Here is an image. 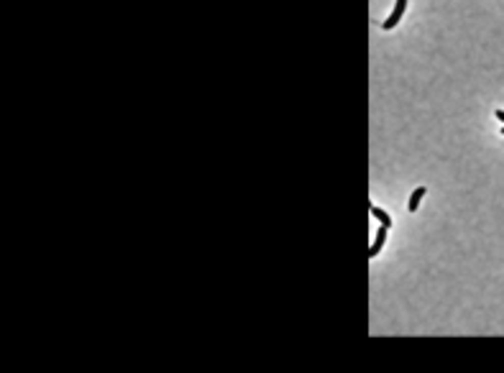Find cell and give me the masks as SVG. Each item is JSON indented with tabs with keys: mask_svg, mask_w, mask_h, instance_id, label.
I'll return each mask as SVG.
<instances>
[{
	"mask_svg": "<svg viewBox=\"0 0 504 373\" xmlns=\"http://www.w3.org/2000/svg\"><path fill=\"white\" fill-rule=\"evenodd\" d=\"M425 192H428V189H425V187H417V189L412 192V197H410V202H407V210H410V212H415V210H417V207H420V202H422Z\"/></svg>",
	"mask_w": 504,
	"mask_h": 373,
	"instance_id": "cell-3",
	"label": "cell"
},
{
	"mask_svg": "<svg viewBox=\"0 0 504 373\" xmlns=\"http://www.w3.org/2000/svg\"><path fill=\"white\" fill-rule=\"evenodd\" d=\"M371 215H374V218H376V220H379V223H381L384 228H392V218H389V215H386V212L381 210V207L371 204Z\"/></svg>",
	"mask_w": 504,
	"mask_h": 373,
	"instance_id": "cell-4",
	"label": "cell"
},
{
	"mask_svg": "<svg viewBox=\"0 0 504 373\" xmlns=\"http://www.w3.org/2000/svg\"><path fill=\"white\" fill-rule=\"evenodd\" d=\"M386 230H389V228H384V225L376 230V235H374V245L369 248V258L379 256V251H381V248H384V243H386Z\"/></svg>",
	"mask_w": 504,
	"mask_h": 373,
	"instance_id": "cell-2",
	"label": "cell"
},
{
	"mask_svg": "<svg viewBox=\"0 0 504 373\" xmlns=\"http://www.w3.org/2000/svg\"><path fill=\"white\" fill-rule=\"evenodd\" d=\"M496 120H501V123H504V110H496Z\"/></svg>",
	"mask_w": 504,
	"mask_h": 373,
	"instance_id": "cell-5",
	"label": "cell"
},
{
	"mask_svg": "<svg viewBox=\"0 0 504 373\" xmlns=\"http://www.w3.org/2000/svg\"><path fill=\"white\" fill-rule=\"evenodd\" d=\"M405 11H407V0H397V6H394L392 16H389V18H386V21L381 23V28H384V31H389V28H394V26L399 23V18L405 16Z\"/></svg>",
	"mask_w": 504,
	"mask_h": 373,
	"instance_id": "cell-1",
	"label": "cell"
},
{
	"mask_svg": "<svg viewBox=\"0 0 504 373\" xmlns=\"http://www.w3.org/2000/svg\"><path fill=\"white\" fill-rule=\"evenodd\" d=\"M501 133H504V128H501Z\"/></svg>",
	"mask_w": 504,
	"mask_h": 373,
	"instance_id": "cell-6",
	"label": "cell"
}]
</instances>
